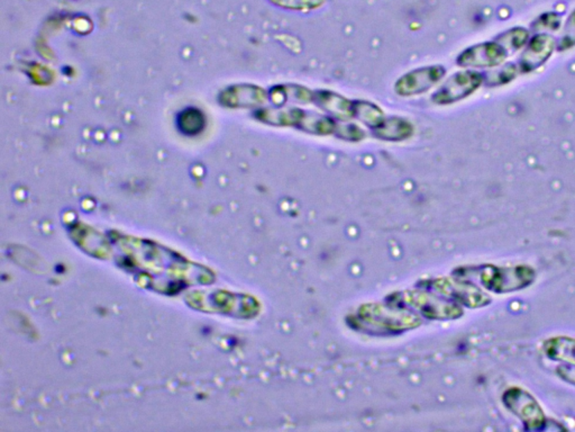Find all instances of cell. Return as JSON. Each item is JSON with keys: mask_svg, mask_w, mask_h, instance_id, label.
<instances>
[{"mask_svg": "<svg viewBox=\"0 0 575 432\" xmlns=\"http://www.w3.org/2000/svg\"><path fill=\"white\" fill-rule=\"evenodd\" d=\"M439 67H426L408 72L397 81L395 89L399 95L412 96L425 93L442 78Z\"/></svg>", "mask_w": 575, "mask_h": 432, "instance_id": "cell-1", "label": "cell"}, {"mask_svg": "<svg viewBox=\"0 0 575 432\" xmlns=\"http://www.w3.org/2000/svg\"><path fill=\"white\" fill-rule=\"evenodd\" d=\"M312 102L319 106L321 110L339 119H350L354 116V105L355 102L348 101L343 96L327 90H321L312 93Z\"/></svg>", "mask_w": 575, "mask_h": 432, "instance_id": "cell-2", "label": "cell"}, {"mask_svg": "<svg viewBox=\"0 0 575 432\" xmlns=\"http://www.w3.org/2000/svg\"><path fill=\"white\" fill-rule=\"evenodd\" d=\"M374 135L387 141H402L412 133V126L406 119L400 117L384 119L382 123L373 128Z\"/></svg>", "mask_w": 575, "mask_h": 432, "instance_id": "cell-3", "label": "cell"}, {"mask_svg": "<svg viewBox=\"0 0 575 432\" xmlns=\"http://www.w3.org/2000/svg\"><path fill=\"white\" fill-rule=\"evenodd\" d=\"M354 116L364 123L365 126L372 128H377L384 119L382 110L372 103L363 102V101L355 102Z\"/></svg>", "mask_w": 575, "mask_h": 432, "instance_id": "cell-4", "label": "cell"}, {"mask_svg": "<svg viewBox=\"0 0 575 432\" xmlns=\"http://www.w3.org/2000/svg\"><path fill=\"white\" fill-rule=\"evenodd\" d=\"M179 126L186 135H197L205 126V119L199 110L190 108L181 114V116L179 117Z\"/></svg>", "mask_w": 575, "mask_h": 432, "instance_id": "cell-5", "label": "cell"}, {"mask_svg": "<svg viewBox=\"0 0 575 432\" xmlns=\"http://www.w3.org/2000/svg\"><path fill=\"white\" fill-rule=\"evenodd\" d=\"M336 135L343 137L345 140L359 141L362 137H364V132L362 131L361 128L354 124H348V126H337L335 131Z\"/></svg>", "mask_w": 575, "mask_h": 432, "instance_id": "cell-6", "label": "cell"}]
</instances>
